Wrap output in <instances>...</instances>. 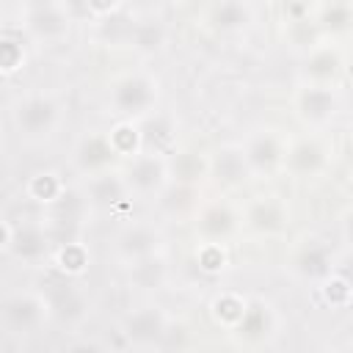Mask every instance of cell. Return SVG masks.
<instances>
[{
    "label": "cell",
    "mask_w": 353,
    "mask_h": 353,
    "mask_svg": "<svg viewBox=\"0 0 353 353\" xmlns=\"http://www.w3.org/2000/svg\"><path fill=\"white\" fill-rule=\"evenodd\" d=\"M11 121L17 132L28 141L50 138L61 121V108L50 94H28L11 110Z\"/></svg>",
    "instance_id": "obj_1"
},
{
    "label": "cell",
    "mask_w": 353,
    "mask_h": 353,
    "mask_svg": "<svg viewBox=\"0 0 353 353\" xmlns=\"http://www.w3.org/2000/svg\"><path fill=\"white\" fill-rule=\"evenodd\" d=\"M154 102H157V83L149 74H124L110 91V105L124 119L146 116L154 108Z\"/></svg>",
    "instance_id": "obj_2"
},
{
    "label": "cell",
    "mask_w": 353,
    "mask_h": 353,
    "mask_svg": "<svg viewBox=\"0 0 353 353\" xmlns=\"http://www.w3.org/2000/svg\"><path fill=\"white\" fill-rule=\"evenodd\" d=\"M47 301L36 292H11L3 301V328L8 334H33L47 317Z\"/></svg>",
    "instance_id": "obj_3"
},
{
    "label": "cell",
    "mask_w": 353,
    "mask_h": 353,
    "mask_svg": "<svg viewBox=\"0 0 353 353\" xmlns=\"http://www.w3.org/2000/svg\"><path fill=\"white\" fill-rule=\"evenodd\" d=\"M165 176H168V168L160 157V152H141L135 154L127 168H124V182L132 193H141V196H152V193H160L163 185H165Z\"/></svg>",
    "instance_id": "obj_4"
},
{
    "label": "cell",
    "mask_w": 353,
    "mask_h": 353,
    "mask_svg": "<svg viewBox=\"0 0 353 353\" xmlns=\"http://www.w3.org/2000/svg\"><path fill=\"white\" fill-rule=\"evenodd\" d=\"M3 248L22 262H39L47 254V234L36 223L14 226L11 221L3 223Z\"/></svg>",
    "instance_id": "obj_5"
},
{
    "label": "cell",
    "mask_w": 353,
    "mask_h": 353,
    "mask_svg": "<svg viewBox=\"0 0 353 353\" xmlns=\"http://www.w3.org/2000/svg\"><path fill=\"white\" fill-rule=\"evenodd\" d=\"M121 328L132 345L146 347V345L160 342L168 334V320L157 306H143V309H135L132 314H127Z\"/></svg>",
    "instance_id": "obj_6"
},
{
    "label": "cell",
    "mask_w": 353,
    "mask_h": 353,
    "mask_svg": "<svg viewBox=\"0 0 353 353\" xmlns=\"http://www.w3.org/2000/svg\"><path fill=\"white\" fill-rule=\"evenodd\" d=\"M339 110V97L328 85H309L298 94V113L309 124H325L336 116Z\"/></svg>",
    "instance_id": "obj_7"
},
{
    "label": "cell",
    "mask_w": 353,
    "mask_h": 353,
    "mask_svg": "<svg viewBox=\"0 0 353 353\" xmlns=\"http://www.w3.org/2000/svg\"><path fill=\"white\" fill-rule=\"evenodd\" d=\"M28 30L36 36V39H44V41H55L61 36H66L69 30V17L55 6V3H39L30 14H28Z\"/></svg>",
    "instance_id": "obj_8"
},
{
    "label": "cell",
    "mask_w": 353,
    "mask_h": 353,
    "mask_svg": "<svg viewBox=\"0 0 353 353\" xmlns=\"http://www.w3.org/2000/svg\"><path fill=\"white\" fill-rule=\"evenodd\" d=\"M243 152H245V160H248L251 171H259V174L273 171V168L281 163V157H284L281 141H279L273 132H268V130L251 135L248 143L243 146Z\"/></svg>",
    "instance_id": "obj_9"
},
{
    "label": "cell",
    "mask_w": 353,
    "mask_h": 353,
    "mask_svg": "<svg viewBox=\"0 0 353 353\" xmlns=\"http://www.w3.org/2000/svg\"><path fill=\"white\" fill-rule=\"evenodd\" d=\"M157 240H160V234H157L152 226L138 223V226H127V229L119 234L116 248H119V254H121L124 259L135 262V259H143V256H149V254H157Z\"/></svg>",
    "instance_id": "obj_10"
},
{
    "label": "cell",
    "mask_w": 353,
    "mask_h": 353,
    "mask_svg": "<svg viewBox=\"0 0 353 353\" xmlns=\"http://www.w3.org/2000/svg\"><path fill=\"white\" fill-rule=\"evenodd\" d=\"M85 190H88V196H91L94 204H99V207H113V204H119V201L124 199V193H127L130 188H127V182H124V174L99 171V174H94V176L88 179Z\"/></svg>",
    "instance_id": "obj_11"
},
{
    "label": "cell",
    "mask_w": 353,
    "mask_h": 353,
    "mask_svg": "<svg viewBox=\"0 0 353 353\" xmlns=\"http://www.w3.org/2000/svg\"><path fill=\"white\" fill-rule=\"evenodd\" d=\"M196 226H199V232H201L207 240H223V237H229V234L234 232L237 215H234L232 207H226V204H210V207L201 210Z\"/></svg>",
    "instance_id": "obj_12"
},
{
    "label": "cell",
    "mask_w": 353,
    "mask_h": 353,
    "mask_svg": "<svg viewBox=\"0 0 353 353\" xmlns=\"http://www.w3.org/2000/svg\"><path fill=\"white\" fill-rule=\"evenodd\" d=\"M116 152H119V149L113 146L110 138H105V135H91V138H85V141L80 143V149H77V163H80L83 171H102V168L110 165V160H113Z\"/></svg>",
    "instance_id": "obj_13"
},
{
    "label": "cell",
    "mask_w": 353,
    "mask_h": 353,
    "mask_svg": "<svg viewBox=\"0 0 353 353\" xmlns=\"http://www.w3.org/2000/svg\"><path fill=\"white\" fill-rule=\"evenodd\" d=\"M212 171H215V176H218L221 182L237 185V182H243V179L251 174V165H248L243 149H237V146H223V149L215 154Z\"/></svg>",
    "instance_id": "obj_14"
},
{
    "label": "cell",
    "mask_w": 353,
    "mask_h": 353,
    "mask_svg": "<svg viewBox=\"0 0 353 353\" xmlns=\"http://www.w3.org/2000/svg\"><path fill=\"white\" fill-rule=\"evenodd\" d=\"M248 22H251V8H248L245 0H221V3L212 8V25H215L221 33L243 30Z\"/></svg>",
    "instance_id": "obj_15"
},
{
    "label": "cell",
    "mask_w": 353,
    "mask_h": 353,
    "mask_svg": "<svg viewBox=\"0 0 353 353\" xmlns=\"http://www.w3.org/2000/svg\"><path fill=\"white\" fill-rule=\"evenodd\" d=\"M298 270L303 273V276H309V279H323V276H331L334 273V259H331V254H328V248L325 245H320V243H309L301 254H298Z\"/></svg>",
    "instance_id": "obj_16"
},
{
    "label": "cell",
    "mask_w": 353,
    "mask_h": 353,
    "mask_svg": "<svg viewBox=\"0 0 353 353\" xmlns=\"http://www.w3.org/2000/svg\"><path fill=\"white\" fill-rule=\"evenodd\" d=\"M325 163V149L317 141H301L290 149V165L298 174H314Z\"/></svg>",
    "instance_id": "obj_17"
},
{
    "label": "cell",
    "mask_w": 353,
    "mask_h": 353,
    "mask_svg": "<svg viewBox=\"0 0 353 353\" xmlns=\"http://www.w3.org/2000/svg\"><path fill=\"white\" fill-rule=\"evenodd\" d=\"M281 221H284L281 207L276 201H270V199H259L248 210V226L256 229V232H276L281 226Z\"/></svg>",
    "instance_id": "obj_18"
},
{
    "label": "cell",
    "mask_w": 353,
    "mask_h": 353,
    "mask_svg": "<svg viewBox=\"0 0 353 353\" xmlns=\"http://www.w3.org/2000/svg\"><path fill=\"white\" fill-rule=\"evenodd\" d=\"M132 279H135V284H141L146 290L160 287L163 279H165V262H163V256L149 254L143 259H135L132 262Z\"/></svg>",
    "instance_id": "obj_19"
},
{
    "label": "cell",
    "mask_w": 353,
    "mask_h": 353,
    "mask_svg": "<svg viewBox=\"0 0 353 353\" xmlns=\"http://www.w3.org/2000/svg\"><path fill=\"white\" fill-rule=\"evenodd\" d=\"M237 331L245 336H259L270 331V309L265 303H248L243 320L237 323Z\"/></svg>",
    "instance_id": "obj_20"
},
{
    "label": "cell",
    "mask_w": 353,
    "mask_h": 353,
    "mask_svg": "<svg viewBox=\"0 0 353 353\" xmlns=\"http://www.w3.org/2000/svg\"><path fill=\"white\" fill-rule=\"evenodd\" d=\"M336 69H339V55L331 52V50H320V52H314L306 61V74L314 77V80H320V83L331 80L336 74Z\"/></svg>",
    "instance_id": "obj_21"
},
{
    "label": "cell",
    "mask_w": 353,
    "mask_h": 353,
    "mask_svg": "<svg viewBox=\"0 0 353 353\" xmlns=\"http://www.w3.org/2000/svg\"><path fill=\"white\" fill-rule=\"evenodd\" d=\"M171 138V130H168V121L165 119H152L146 121L143 132H141V141L149 146V152H160Z\"/></svg>",
    "instance_id": "obj_22"
},
{
    "label": "cell",
    "mask_w": 353,
    "mask_h": 353,
    "mask_svg": "<svg viewBox=\"0 0 353 353\" xmlns=\"http://www.w3.org/2000/svg\"><path fill=\"white\" fill-rule=\"evenodd\" d=\"M160 41H163V30H160L157 25H146V22H141V25L132 28V36H130V44H132V47L149 52V50H157Z\"/></svg>",
    "instance_id": "obj_23"
},
{
    "label": "cell",
    "mask_w": 353,
    "mask_h": 353,
    "mask_svg": "<svg viewBox=\"0 0 353 353\" xmlns=\"http://www.w3.org/2000/svg\"><path fill=\"white\" fill-rule=\"evenodd\" d=\"M58 190H61V182H58V176L50 174V171L36 174L33 182H30V193H33L36 199H41V201H52V199L58 196Z\"/></svg>",
    "instance_id": "obj_24"
},
{
    "label": "cell",
    "mask_w": 353,
    "mask_h": 353,
    "mask_svg": "<svg viewBox=\"0 0 353 353\" xmlns=\"http://www.w3.org/2000/svg\"><path fill=\"white\" fill-rule=\"evenodd\" d=\"M19 63H22V47L17 50L14 41L6 39V41H3V69H6V72H14Z\"/></svg>",
    "instance_id": "obj_25"
},
{
    "label": "cell",
    "mask_w": 353,
    "mask_h": 353,
    "mask_svg": "<svg viewBox=\"0 0 353 353\" xmlns=\"http://www.w3.org/2000/svg\"><path fill=\"white\" fill-rule=\"evenodd\" d=\"M347 17H350L347 8H334V11L325 14V28H345Z\"/></svg>",
    "instance_id": "obj_26"
},
{
    "label": "cell",
    "mask_w": 353,
    "mask_h": 353,
    "mask_svg": "<svg viewBox=\"0 0 353 353\" xmlns=\"http://www.w3.org/2000/svg\"><path fill=\"white\" fill-rule=\"evenodd\" d=\"M85 3H88V8L97 11V14H105V11H110V8L116 6V0H85Z\"/></svg>",
    "instance_id": "obj_27"
},
{
    "label": "cell",
    "mask_w": 353,
    "mask_h": 353,
    "mask_svg": "<svg viewBox=\"0 0 353 353\" xmlns=\"http://www.w3.org/2000/svg\"><path fill=\"white\" fill-rule=\"evenodd\" d=\"M342 232H345L347 243L353 245V210H347V212H345V221H342Z\"/></svg>",
    "instance_id": "obj_28"
}]
</instances>
